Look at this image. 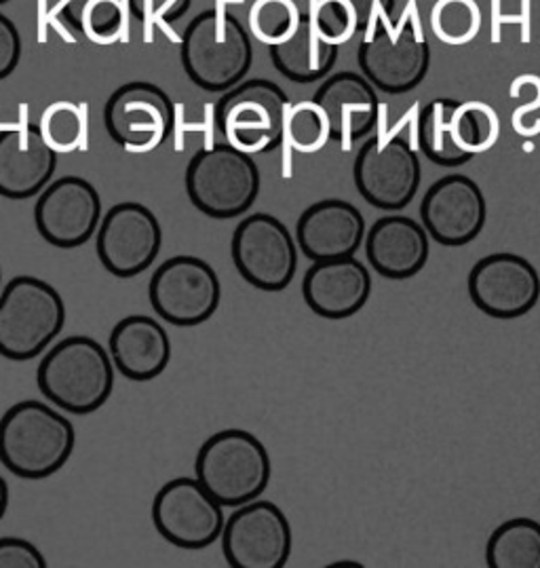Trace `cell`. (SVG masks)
I'll return each instance as SVG.
<instances>
[{
	"instance_id": "6da1fadb",
	"label": "cell",
	"mask_w": 540,
	"mask_h": 568,
	"mask_svg": "<svg viewBox=\"0 0 540 568\" xmlns=\"http://www.w3.org/2000/svg\"><path fill=\"white\" fill-rule=\"evenodd\" d=\"M77 434L62 413L26 399L0 418V463L26 480L58 474L72 457Z\"/></svg>"
},
{
	"instance_id": "7a4b0ae2",
	"label": "cell",
	"mask_w": 540,
	"mask_h": 568,
	"mask_svg": "<svg viewBox=\"0 0 540 568\" xmlns=\"http://www.w3.org/2000/svg\"><path fill=\"white\" fill-rule=\"evenodd\" d=\"M180 58L196 88L220 93L245 81L254 49L245 26L233 13L210 9L186 26Z\"/></svg>"
},
{
	"instance_id": "3957f363",
	"label": "cell",
	"mask_w": 540,
	"mask_h": 568,
	"mask_svg": "<svg viewBox=\"0 0 540 568\" xmlns=\"http://www.w3.org/2000/svg\"><path fill=\"white\" fill-rule=\"evenodd\" d=\"M41 394L72 415L100 410L114 389V364L89 336H70L49 351L37 372Z\"/></svg>"
},
{
	"instance_id": "277c9868",
	"label": "cell",
	"mask_w": 540,
	"mask_h": 568,
	"mask_svg": "<svg viewBox=\"0 0 540 568\" xmlns=\"http://www.w3.org/2000/svg\"><path fill=\"white\" fill-rule=\"evenodd\" d=\"M65 324L62 294L39 277L22 275L0 292V355L28 362L60 336Z\"/></svg>"
},
{
	"instance_id": "5b68a950",
	"label": "cell",
	"mask_w": 540,
	"mask_h": 568,
	"mask_svg": "<svg viewBox=\"0 0 540 568\" xmlns=\"http://www.w3.org/2000/svg\"><path fill=\"white\" fill-rule=\"evenodd\" d=\"M271 471L266 446L245 429L217 432L201 446L195 460L196 480L224 507L258 499Z\"/></svg>"
},
{
	"instance_id": "8992f818",
	"label": "cell",
	"mask_w": 540,
	"mask_h": 568,
	"mask_svg": "<svg viewBox=\"0 0 540 568\" xmlns=\"http://www.w3.org/2000/svg\"><path fill=\"white\" fill-rule=\"evenodd\" d=\"M262 175L252 154L231 144L201 149L186 168V193L198 212L216 220L243 216L259 195Z\"/></svg>"
},
{
	"instance_id": "52a82bcc",
	"label": "cell",
	"mask_w": 540,
	"mask_h": 568,
	"mask_svg": "<svg viewBox=\"0 0 540 568\" xmlns=\"http://www.w3.org/2000/svg\"><path fill=\"white\" fill-rule=\"evenodd\" d=\"M287 93L266 79L241 81L217 102L216 123L226 144L245 154L273 153L283 144Z\"/></svg>"
},
{
	"instance_id": "ba28073f",
	"label": "cell",
	"mask_w": 540,
	"mask_h": 568,
	"mask_svg": "<svg viewBox=\"0 0 540 568\" xmlns=\"http://www.w3.org/2000/svg\"><path fill=\"white\" fill-rule=\"evenodd\" d=\"M357 64L376 91L401 95L425 81L431 68V51L411 18L395 28L380 22L371 26L359 43Z\"/></svg>"
},
{
	"instance_id": "9c48e42d",
	"label": "cell",
	"mask_w": 540,
	"mask_h": 568,
	"mask_svg": "<svg viewBox=\"0 0 540 568\" xmlns=\"http://www.w3.org/2000/svg\"><path fill=\"white\" fill-rule=\"evenodd\" d=\"M353 178L371 207L397 212L410 205L420 186V159L406 135H374L355 156Z\"/></svg>"
},
{
	"instance_id": "30bf717a",
	"label": "cell",
	"mask_w": 540,
	"mask_h": 568,
	"mask_svg": "<svg viewBox=\"0 0 540 568\" xmlns=\"http://www.w3.org/2000/svg\"><path fill=\"white\" fill-rule=\"evenodd\" d=\"M149 298L163 322L193 328L214 317L222 285L212 264L196 256H173L154 271Z\"/></svg>"
},
{
	"instance_id": "8fae6325",
	"label": "cell",
	"mask_w": 540,
	"mask_h": 568,
	"mask_svg": "<svg viewBox=\"0 0 540 568\" xmlns=\"http://www.w3.org/2000/svg\"><path fill=\"white\" fill-rule=\"evenodd\" d=\"M238 275L262 292H282L294 282L298 243L285 222L271 214L241 220L231 243Z\"/></svg>"
},
{
	"instance_id": "7c38bea8",
	"label": "cell",
	"mask_w": 540,
	"mask_h": 568,
	"mask_svg": "<svg viewBox=\"0 0 540 568\" xmlns=\"http://www.w3.org/2000/svg\"><path fill=\"white\" fill-rule=\"evenodd\" d=\"M226 562L233 568H283L292 556V526L273 501L235 507L220 535Z\"/></svg>"
},
{
	"instance_id": "4fadbf2b",
	"label": "cell",
	"mask_w": 540,
	"mask_h": 568,
	"mask_svg": "<svg viewBox=\"0 0 540 568\" xmlns=\"http://www.w3.org/2000/svg\"><path fill=\"white\" fill-rule=\"evenodd\" d=\"M152 523L159 535L182 549L216 544L224 530V505L196 478L167 481L152 501Z\"/></svg>"
},
{
	"instance_id": "5bb4252c",
	"label": "cell",
	"mask_w": 540,
	"mask_h": 568,
	"mask_svg": "<svg viewBox=\"0 0 540 568\" xmlns=\"http://www.w3.org/2000/svg\"><path fill=\"white\" fill-rule=\"evenodd\" d=\"M95 250L102 266L114 277H135L156 261L163 231L156 216L142 203L125 201L110 207L95 231Z\"/></svg>"
},
{
	"instance_id": "9a60e30c",
	"label": "cell",
	"mask_w": 540,
	"mask_h": 568,
	"mask_svg": "<svg viewBox=\"0 0 540 568\" xmlns=\"http://www.w3.org/2000/svg\"><path fill=\"white\" fill-rule=\"evenodd\" d=\"M110 138L131 154L156 151L173 130L175 110L170 95L152 83L135 81L116 89L106 102Z\"/></svg>"
},
{
	"instance_id": "2e32d148",
	"label": "cell",
	"mask_w": 540,
	"mask_h": 568,
	"mask_svg": "<svg viewBox=\"0 0 540 568\" xmlns=\"http://www.w3.org/2000/svg\"><path fill=\"white\" fill-rule=\"evenodd\" d=\"M102 220V199L81 175H65L41 191L34 224L47 243L72 250L91 240Z\"/></svg>"
},
{
	"instance_id": "e0dca14e",
	"label": "cell",
	"mask_w": 540,
	"mask_h": 568,
	"mask_svg": "<svg viewBox=\"0 0 540 568\" xmlns=\"http://www.w3.org/2000/svg\"><path fill=\"white\" fill-rule=\"evenodd\" d=\"M469 296L488 317L518 320L539 303V271L519 254H490L471 268Z\"/></svg>"
},
{
	"instance_id": "ac0fdd59",
	"label": "cell",
	"mask_w": 540,
	"mask_h": 568,
	"mask_svg": "<svg viewBox=\"0 0 540 568\" xmlns=\"http://www.w3.org/2000/svg\"><path fill=\"white\" fill-rule=\"evenodd\" d=\"M422 226L429 237L460 247L477 240L486 224V197L469 175L450 174L431 184L420 205Z\"/></svg>"
},
{
	"instance_id": "d6986e66",
	"label": "cell",
	"mask_w": 540,
	"mask_h": 568,
	"mask_svg": "<svg viewBox=\"0 0 540 568\" xmlns=\"http://www.w3.org/2000/svg\"><path fill=\"white\" fill-rule=\"evenodd\" d=\"M364 240V214L343 199H324L308 205L296 224V243L313 263L355 256Z\"/></svg>"
},
{
	"instance_id": "ffe728a7",
	"label": "cell",
	"mask_w": 540,
	"mask_h": 568,
	"mask_svg": "<svg viewBox=\"0 0 540 568\" xmlns=\"http://www.w3.org/2000/svg\"><path fill=\"white\" fill-rule=\"evenodd\" d=\"M327 116L329 138L348 153L355 142L374 132L380 102L378 91L364 74L338 72L329 77L313 98Z\"/></svg>"
},
{
	"instance_id": "44dd1931",
	"label": "cell",
	"mask_w": 540,
	"mask_h": 568,
	"mask_svg": "<svg viewBox=\"0 0 540 568\" xmlns=\"http://www.w3.org/2000/svg\"><path fill=\"white\" fill-rule=\"evenodd\" d=\"M369 294L368 268L355 256L313 263L304 275V303L324 320L353 317L366 306Z\"/></svg>"
},
{
	"instance_id": "7402d4cb",
	"label": "cell",
	"mask_w": 540,
	"mask_h": 568,
	"mask_svg": "<svg viewBox=\"0 0 540 568\" xmlns=\"http://www.w3.org/2000/svg\"><path fill=\"white\" fill-rule=\"evenodd\" d=\"M58 154L44 144L39 128L0 132V197H34L51 182Z\"/></svg>"
},
{
	"instance_id": "603a6c76",
	"label": "cell",
	"mask_w": 540,
	"mask_h": 568,
	"mask_svg": "<svg viewBox=\"0 0 540 568\" xmlns=\"http://www.w3.org/2000/svg\"><path fill=\"white\" fill-rule=\"evenodd\" d=\"M431 254L427 229L408 216L376 220L366 237V256L376 273L387 280H410L418 275Z\"/></svg>"
},
{
	"instance_id": "cb8c5ba5",
	"label": "cell",
	"mask_w": 540,
	"mask_h": 568,
	"mask_svg": "<svg viewBox=\"0 0 540 568\" xmlns=\"http://www.w3.org/2000/svg\"><path fill=\"white\" fill-rule=\"evenodd\" d=\"M109 347L114 371L137 383L161 376L172 359L167 329L149 315L121 320L110 332Z\"/></svg>"
},
{
	"instance_id": "d4e9b609",
	"label": "cell",
	"mask_w": 540,
	"mask_h": 568,
	"mask_svg": "<svg viewBox=\"0 0 540 568\" xmlns=\"http://www.w3.org/2000/svg\"><path fill=\"white\" fill-rule=\"evenodd\" d=\"M273 67L292 83H315L329 74L338 60V47L325 43L303 13L296 32L285 43L271 47Z\"/></svg>"
},
{
	"instance_id": "484cf974",
	"label": "cell",
	"mask_w": 540,
	"mask_h": 568,
	"mask_svg": "<svg viewBox=\"0 0 540 568\" xmlns=\"http://www.w3.org/2000/svg\"><path fill=\"white\" fill-rule=\"evenodd\" d=\"M458 100L435 98L418 114V144L427 159L441 168H460L473 156L465 153L456 138Z\"/></svg>"
},
{
	"instance_id": "4316f807",
	"label": "cell",
	"mask_w": 540,
	"mask_h": 568,
	"mask_svg": "<svg viewBox=\"0 0 540 568\" xmlns=\"http://www.w3.org/2000/svg\"><path fill=\"white\" fill-rule=\"evenodd\" d=\"M490 568H540V525L513 518L495 528L486 546Z\"/></svg>"
},
{
	"instance_id": "83f0119b",
	"label": "cell",
	"mask_w": 540,
	"mask_h": 568,
	"mask_svg": "<svg viewBox=\"0 0 540 568\" xmlns=\"http://www.w3.org/2000/svg\"><path fill=\"white\" fill-rule=\"evenodd\" d=\"M128 0H60V16L91 43L119 41Z\"/></svg>"
},
{
	"instance_id": "f1b7e54d",
	"label": "cell",
	"mask_w": 540,
	"mask_h": 568,
	"mask_svg": "<svg viewBox=\"0 0 540 568\" xmlns=\"http://www.w3.org/2000/svg\"><path fill=\"white\" fill-rule=\"evenodd\" d=\"M39 132L55 154H72L86 146V112L74 102H53L43 110Z\"/></svg>"
},
{
	"instance_id": "f546056e",
	"label": "cell",
	"mask_w": 540,
	"mask_h": 568,
	"mask_svg": "<svg viewBox=\"0 0 540 568\" xmlns=\"http://www.w3.org/2000/svg\"><path fill=\"white\" fill-rule=\"evenodd\" d=\"M431 30L444 44H469L481 32V9L476 0H435Z\"/></svg>"
},
{
	"instance_id": "4dcf8cb0",
	"label": "cell",
	"mask_w": 540,
	"mask_h": 568,
	"mask_svg": "<svg viewBox=\"0 0 540 568\" xmlns=\"http://www.w3.org/2000/svg\"><path fill=\"white\" fill-rule=\"evenodd\" d=\"M456 138L460 149L471 156L488 153L500 138L497 110L486 102H460L456 109Z\"/></svg>"
},
{
	"instance_id": "1f68e13d",
	"label": "cell",
	"mask_w": 540,
	"mask_h": 568,
	"mask_svg": "<svg viewBox=\"0 0 540 568\" xmlns=\"http://www.w3.org/2000/svg\"><path fill=\"white\" fill-rule=\"evenodd\" d=\"M283 138L300 154H317L324 151L329 138V123L322 106L315 100L292 104L285 114Z\"/></svg>"
},
{
	"instance_id": "d6a6232c",
	"label": "cell",
	"mask_w": 540,
	"mask_h": 568,
	"mask_svg": "<svg viewBox=\"0 0 540 568\" xmlns=\"http://www.w3.org/2000/svg\"><path fill=\"white\" fill-rule=\"evenodd\" d=\"M303 20V11L294 0H254L247 26L259 43L277 47L285 43Z\"/></svg>"
},
{
	"instance_id": "836d02e7",
	"label": "cell",
	"mask_w": 540,
	"mask_h": 568,
	"mask_svg": "<svg viewBox=\"0 0 540 568\" xmlns=\"http://www.w3.org/2000/svg\"><path fill=\"white\" fill-rule=\"evenodd\" d=\"M306 16L315 32L334 47L348 43L359 32L357 13L348 0H310Z\"/></svg>"
},
{
	"instance_id": "e575fe53",
	"label": "cell",
	"mask_w": 540,
	"mask_h": 568,
	"mask_svg": "<svg viewBox=\"0 0 540 568\" xmlns=\"http://www.w3.org/2000/svg\"><path fill=\"white\" fill-rule=\"evenodd\" d=\"M128 4L140 22H175L189 11L191 0H128Z\"/></svg>"
},
{
	"instance_id": "d590c367",
	"label": "cell",
	"mask_w": 540,
	"mask_h": 568,
	"mask_svg": "<svg viewBox=\"0 0 540 568\" xmlns=\"http://www.w3.org/2000/svg\"><path fill=\"white\" fill-rule=\"evenodd\" d=\"M43 554L26 539H0V568H44Z\"/></svg>"
},
{
	"instance_id": "8d00e7d4",
	"label": "cell",
	"mask_w": 540,
	"mask_h": 568,
	"mask_svg": "<svg viewBox=\"0 0 540 568\" xmlns=\"http://www.w3.org/2000/svg\"><path fill=\"white\" fill-rule=\"evenodd\" d=\"M22 58V39L7 16L0 13V81L13 74V70L20 64Z\"/></svg>"
},
{
	"instance_id": "74e56055",
	"label": "cell",
	"mask_w": 540,
	"mask_h": 568,
	"mask_svg": "<svg viewBox=\"0 0 540 568\" xmlns=\"http://www.w3.org/2000/svg\"><path fill=\"white\" fill-rule=\"evenodd\" d=\"M357 13L359 32H368L371 26L390 22L397 0H348Z\"/></svg>"
},
{
	"instance_id": "f35d334b",
	"label": "cell",
	"mask_w": 540,
	"mask_h": 568,
	"mask_svg": "<svg viewBox=\"0 0 540 568\" xmlns=\"http://www.w3.org/2000/svg\"><path fill=\"white\" fill-rule=\"evenodd\" d=\"M511 98L519 102V109L513 114V119L528 116L532 110H539L540 77H537V74H521L511 85Z\"/></svg>"
},
{
	"instance_id": "ab89813d",
	"label": "cell",
	"mask_w": 540,
	"mask_h": 568,
	"mask_svg": "<svg viewBox=\"0 0 540 568\" xmlns=\"http://www.w3.org/2000/svg\"><path fill=\"white\" fill-rule=\"evenodd\" d=\"M7 507H9V486H7V481L0 478V520L7 514Z\"/></svg>"
},
{
	"instance_id": "60d3db41",
	"label": "cell",
	"mask_w": 540,
	"mask_h": 568,
	"mask_svg": "<svg viewBox=\"0 0 540 568\" xmlns=\"http://www.w3.org/2000/svg\"><path fill=\"white\" fill-rule=\"evenodd\" d=\"M7 2H9V0H0V4H7Z\"/></svg>"
},
{
	"instance_id": "b9f144b4",
	"label": "cell",
	"mask_w": 540,
	"mask_h": 568,
	"mask_svg": "<svg viewBox=\"0 0 540 568\" xmlns=\"http://www.w3.org/2000/svg\"><path fill=\"white\" fill-rule=\"evenodd\" d=\"M0 282H2V271H0Z\"/></svg>"
}]
</instances>
